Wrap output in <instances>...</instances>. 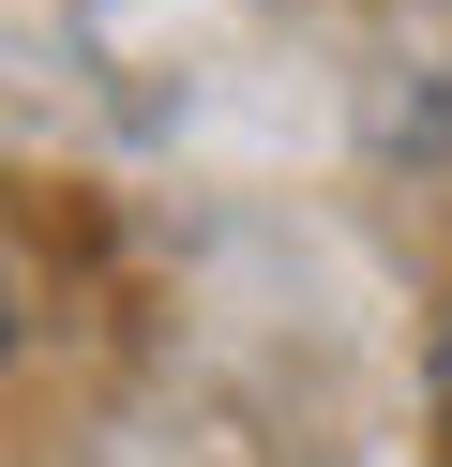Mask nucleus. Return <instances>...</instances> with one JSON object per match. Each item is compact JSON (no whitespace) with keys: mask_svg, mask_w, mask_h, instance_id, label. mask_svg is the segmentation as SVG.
<instances>
[{"mask_svg":"<svg viewBox=\"0 0 452 467\" xmlns=\"http://www.w3.org/2000/svg\"><path fill=\"white\" fill-rule=\"evenodd\" d=\"M437 392H452V332H437Z\"/></svg>","mask_w":452,"mask_h":467,"instance_id":"1","label":"nucleus"},{"mask_svg":"<svg viewBox=\"0 0 452 467\" xmlns=\"http://www.w3.org/2000/svg\"><path fill=\"white\" fill-rule=\"evenodd\" d=\"M0 332H16V302H0Z\"/></svg>","mask_w":452,"mask_h":467,"instance_id":"2","label":"nucleus"}]
</instances>
